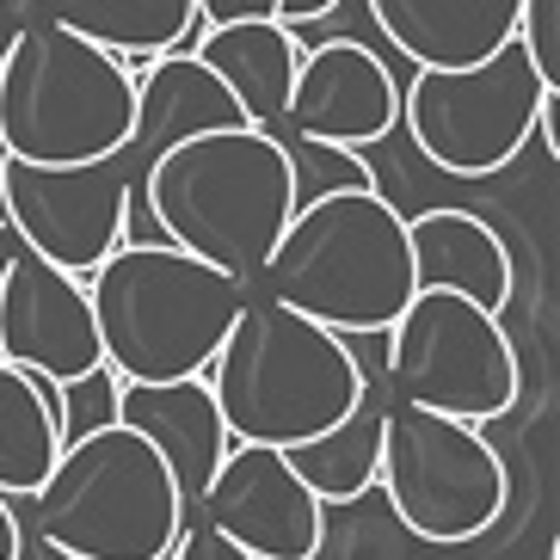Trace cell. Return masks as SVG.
Masks as SVG:
<instances>
[{"label": "cell", "mask_w": 560, "mask_h": 560, "mask_svg": "<svg viewBox=\"0 0 560 560\" xmlns=\"http://www.w3.org/2000/svg\"><path fill=\"white\" fill-rule=\"evenodd\" d=\"M19 7H25V19H37V0H19Z\"/></svg>", "instance_id": "32"}, {"label": "cell", "mask_w": 560, "mask_h": 560, "mask_svg": "<svg viewBox=\"0 0 560 560\" xmlns=\"http://www.w3.org/2000/svg\"><path fill=\"white\" fill-rule=\"evenodd\" d=\"M376 487L388 493V511L431 548H462L487 536L511 493L505 462L480 438V425L407 407V400H388Z\"/></svg>", "instance_id": "7"}, {"label": "cell", "mask_w": 560, "mask_h": 560, "mask_svg": "<svg viewBox=\"0 0 560 560\" xmlns=\"http://www.w3.org/2000/svg\"><path fill=\"white\" fill-rule=\"evenodd\" d=\"M524 0H370L388 44L419 68H475L517 37Z\"/></svg>", "instance_id": "17"}, {"label": "cell", "mask_w": 560, "mask_h": 560, "mask_svg": "<svg viewBox=\"0 0 560 560\" xmlns=\"http://www.w3.org/2000/svg\"><path fill=\"white\" fill-rule=\"evenodd\" d=\"M388 395L444 412L462 425H493L517 407V351L499 314L450 290H412L388 320Z\"/></svg>", "instance_id": "8"}, {"label": "cell", "mask_w": 560, "mask_h": 560, "mask_svg": "<svg viewBox=\"0 0 560 560\" xmlns=\"http://www.w3.org/2000/svg\"><path fill=\"white\" fill-rule=\"evenodd\" d=\"M407 253L419 290H450L475 308L499 314L511 302V253L499 229L475 210H419L407 215Z\"/></svg>", "instance_id": "16"}, {"label": "cell", "mask_w": 560, "mask_h": 560, "mask_svg": "<svg viewBox=\"0 0 560 560\" xmlns=\"http://www.w3.org/2000/svg\"><path fill=\"white\" fill-rule=\"evenodd\" d=\"M19 536H25V529H19V511L7 505V493H0V560L19 555Z\"/></svg>", "instance_id": "28"}, {"label": "cell", "mask_w": 560, "mask_h": 560, "mask_svg": "<svg viewBox=\"0 0 560 560\" xmlns=\"http://www.w3.org/2000/svg\"><path fill=\"white\" fill-rule=\"evenodd\" d=\"M203 25H241V19H278V0H198Z\"/></svg>", "instance_id": "25"}, {"label": "cell", "mask_w": 560, "mask_h": 560, "mask_svg": "<svg viewBox=\"0 0 560 560\" xmlns=\"http://www.w3.org/2000/svg\"><path fill=\"white\" fill-rule=\"evenodd\" d=\"M339 0H278V19L296 32V25H314V19H327Z\"/></svg>", "instance_id": "27"}, {"label": "cell", "mask_w": 560, "mask_h": 560, "mask_svg": "<svg viewBox=\"0 0 560 560\" xmlns=\"http://www.w3.org/2000/svg\"><path fill=\"white\" fill-rule=\"evenodd\" d=\"M203 382L234 444L290 450L346 419L363 395V363L351 358L346 332L247 290Z\"/></svg>", "instance_id": "3"}, {"label": "cell", "mask_w": 560, "mask_h": 560, "mask_svg": "<svg viewBox=\"0 0 560 560\" xmlns=\"http://www.w3.org/2000/svg\"><path fill=\"white\" fill-rule=\"evenodd\" d=\"M7 259H13V229L0 222V278H7Z\"/></svg>", "instance_id": "31"}, {"label": "cell", "mask_w": 560, "mask_h": 560, "mask_svg": "<svg viewBox=\"0 0 560 560\" xmlns=\"http://www.w3.org/2000/svg\"><path fill=\"white\" fill-rule=\"evenodd\" d=\"M529 130L542 136V149H548V161L560 154V86H548L542 100H536V124Z\"/></svg>", "instance_id": "26"}, {"label": "cell", "mask_w": 560, "mask_h": 560, "mask_svg": "<svg viewBox=\"0 0 560 560\" xmlns=\"http://www.w3.org/2000/svg\"><path fill=\"white\" fill-rule=\"evenodd\" d=\"M296 203L302 191L290 142L253 124L198 130L161 149L130 191V215H149L161 241L241 283L265 271Z\"/></svg>", "instance_id": "1"}, {"label": "cell", "mask_w": 560, "mask_h": 560, "mask_svg": "<svg viewBox=\"0 0 560 560\" xmlns=\"http://www.w3.org/2000/svg\"><path fill=\"white\" fill-rule=\"evenodd\" d=\"M100 351L124 382L203 376L253 283L179 253L173 241H124L81 278Z\"/></svg>", "instance_id": "4"}, {"label": "cell", "mask_w": 560, "mask_h": 560, "mask_svg": "<svg viewBox=\"0 0 560 560\" xmlns=\"http://www.w3.org/2000/svg\"><path fill=\"white\" fill-rule=\"evenodd\" d=\"M203 68L234 93L241 117L253 130L278 136L283 105H290V81H296L302 44L283 19H241V25H203V37L191 44Z\"/></svg>", "instance_id": "18"}, {"label": "cell", "mask_w": 560, "mask_h": 560, "mask_svg": "<svg viewBox=\"0 0 560 560\" xmlns=\"http://www.w3.org/2000/svg\"><path fill=\"white\" fill-rule=\"evenodd\" d=\"M542 93L548 86L536 81L529 50L511 37L475 68H419L400 93V124L438 173L493 179L524 154Z\"/></svg>", "instance_id": "9"}, {"label": "cell", "mask_w": 560, "mask_h": 560, "mask_svg": "<svg viewBox=\"0 0 560 560\" xmlns=\"http://www.w3.org/2000/svg\"><path fill=\"white\" fill-rule=\"evenodd\" d=\"M136 74L56 19H25L0 56V149L32 166H86L130 142Z\"/></svg>", "instance_id": "5"}, {"label": "cell", "mask_w": 560, "mask_h": 560, "mask_svg": "<svg viewBox=\"0 0 560 560\" xmlns=\"http://www.w3.org/2000/svg\"><path fill=\"white\" fill-rule=\"evenodd\" d=\"M191 517L222 529L253 560H314L327 536V505L296 480V468L271 444H229Z\"/></svg>", "instance_id": "11"}, {"label": "cell", "mask_w": 560, "mask_h": 560, "mask_svg": "<svg viewBox=\"0 0 560 560\" xmlns=\"http://www.w3.org/2000/svg\"><path fill=\"white\" fill-rule=\"evenodd\" d=\"M400 124V86L376 50L351 37H332L320 50H302L283 130H296L308 149H363Z\"/></svg>", "instance_id": "13"}, {"label": "cell", "mask_w": 560, "mask_h": 560, "mask_svg": "<svg viewBox=\"0 0 560 560\" xmlns=\"http://www.w3.org/2000/svg\"><path fill=\"white\" fill-rule=\"evenodd\" d=\"M117 370L100 363V370H86L74 382H56V407H62V444L68 438H86V431H100L117 419Z\"/></svg>", "instance_id": "22"}, {"label": "cell", "mask_w": 560, "mask_h": 560, "mask_svg": "<svg viewBox=\"0 0 560 560\" xmlns=\"http://www.w3.org/2000/svg\"><path fill=\"white\" fill-rule=\"evenodd\" d=\"M388 382L363 376V395L351 400V412L332 431L308 438V444H290L283 462L296 468V480L308 487L320 505H351L376 487V462H382V419H388Z\"/></svg>", "instance_id": "19"}, {"label": "cell", "mask_w": 560, "mask_h": 560, "mask_svg": "<svg viewBox=\"0 0 560 560\" xmlns=\"http://www.w3.org/2000/svg\"><path fill=\"white\" fill-rule=\"evenodd\" d=\"M166 560H253L247 548H234L222 529H210L203 517H185V529H179V542H173V555Z\"/></svg>", "instance_id": "24"}, {"label": "cell", "mask_w": 560, "mask_h": 560, "mask_svg": "<svg viewBox=\"0 0 560 560\" xmlns=\"http://www.w3.org/2000/svg\"><path fill=\"white\" fill-rule=\"evenodd\" d=\"M0 363H19L44 382H74L105 363L81 278L56 271L19 241L0 278Z\"/></svg>", "instance_id": "12"}, {"label": "cell", "mask_w": 560, "mask_h": 560, "mask_svg": "<svg viewBox=\"0 0 560 560\" xmlns=\"http://www.w3.org/2000/svg\"><path fill=\"white\" fill-rule=\"evenodd\" d=\"M56 450H62V407H56V382L0 363V493L32 499L50 475Z\"/></svg>", "instance_id": "20"}, {"label": "cell", "mask_w": 560, "mask_h": 560, "mask_svg": "<svg viewBox=\"0 0 560 560\" xmlns=\"http://www.w3.org/2000/svg\"><path fill=\"white\" fill-rule=\"evenodd\" d=\"M136 179L142 173L124 149L86 166H32L7 154V166H0V222L13 229L19 247L50 259L56 271L86 278L112 247H124Z\"/></svg>", "instance_id": "10"}, {"label": "cell", "mask_w": 560, "mask_h": 560, "mask_svg": "<svg viewBox=\"0 0 560 560\" xmlns=\"http://www.w3.org/2000/svg\"><path fill=\"white\" fill-rule=\"evenodd\" d=\"M124 68L136 74V112H130V142H124L136 173L161 149L185 142V136L247 124L234 93L215 81L198 56H124Z\"/></svg>", "instance_id": "15"}, {"label": "cell", "mask_w": 560, "mask_h": 560, "mask_svg": "<svg viewBox=\"0 0 560 560\" xmlns=\"http://www.w3.org/2000/svg\"><path fill=\"white\" fill-rule=\"evenodd\" d=\"M253 290L332 332H388L412 302L407 215L382 185H332L296 203Z\"/></svg>", "instance_id": "2"}, {"label": "cell", "mask_w": 560, "mask_h": 560, "mask_svg": "<svg viewBox=\"0 0 560 560\" xmlns=\"http://www.w3.org/2000/svg\"><path fill=\"white\" fill-rule=\"evenodd\" d=\"M517 44L542 86H560V0H524L517 7Z\"/></svg>", "instance_id": "23"}, {"label": "cell", "mask_w": 560, "mask_h": 560, "mask_svg": "<svg viewBox=\"0 0 560 560\" xmlns=\"http://www.w3.org/2000/svg\"><path fill=\"white\" fill-rule=\"evenodd\" d=\"M32 499V529L74 560H166L191 517L161 450L117 419L68 438Z\"/></svg>", "instance_id": "6"}, {"label": "cell", "mask_w": 560, "mask_h": 560, "mask_svg": "<svg viewBox=\"0 0 560 560\" xmlns=\"http://www.w3.org/2000/svg\"><path fill=\"white\" fill-rule=\"evenodd\" d=\"M37 13L117 56H166L191 25L198 0H37Z\"/></svg>", "instance_id": "21"}, {"label": "cell", "mask_w": 560, "mask_h": 560, "mask_svg": "<svg viewBox=\"0 0 560 560\" xmlns=\"http://www.w3.org/2000/svg\"><path fill=\"white\" fill-rule=\"evenodd\" d=\"M117 425L142 431L161 462L179 480L185 511L198 505V493L210 487L215 462L229 456V425L215 412V395L203 376H179V382H117Z\"/></svg>", "instance_id": "14"}, {"label": "cell", "mask_w": 560, "mask_h": 560, "mask_svg": "<svg viewBox=\"0 0 560 560\" xmlns=\"http://www.w3.org/2000/svg\"><path fill=\"white\" fill-rule=\"evenodd\" d=\"M13 560H74V555H68V548H56V542H44V536L32 529V536H19V555Z\"/></svg>", "instance_id": "29"}, {"label": "cell", "mask_w": 560, "mask_h": 560, "mask_svg": "<svg viewBox=\"0 0 560 560\" xmlns=\"http://www.w3.org/2000/svg\"><path fill=\"white\" fill-rule=\"evenodd\" d=\"M19 25H25V7H19V0H0V56L13 50Z\"/></svg>", "instance_id": "30"}]
</instances>
